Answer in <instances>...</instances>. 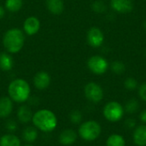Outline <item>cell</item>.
I'll list each match as a JSON object with an SVG mask.
<instances>
[{
	"label": "cell",
	"mask_w": 146,
	"mask_h": 146,
	"mask_svg": "<svg viewBox=\"0 0 146 146\" xmlns=\"http://www.w3.org/2000/svg\"><path fill=\"white\" fill-rule=\"evenodd\" d=\"M102 128L100 124L96 121H86L80 124L78 129L80 137L87 142L96 140L101 134Z\"/></svg>",
	"instance_id": "cell-4"
},
{
	"label": "cell",
	"mask_w": 146,
	"mask_h": 146,
	"mask_svg": "<svg viewBox=\"0 0 146 146\" xmlns=\"http://www.w3.org/2000/svg\"><path fill=\"white\" fill-rule=\"evenodd\" d=\"M125 110L123 106L118 102L108 103L103 110V115L104 118L110 122H117L122 119Z\"/></svg>",
	"instance_id": "cell-5"
},
{
	"label": "cell",
	"mask_w": 146,
	"mask_h": 146,
	"mask_svg": "<svg viewBox=\"0 0 146 146\" xmlns=\"http://www.w3.org/2000/svg\"><path fill=\"white\" fill-rule=\"evenodd\" d=\"M18 126H17V123L15 121L12 120V119H9L6 121L5 123V128L9 132V133H14L16 131Z\"/></svg>",
	"instance_id": "cell-27"
},
{
	"label": "cell",
	"mask_w": 146,
	"mask_h": 146,
	"mask_svg": "<svg viewBox=\"0 0 146 146\" xmlns=\"http://www.w3.org/2000/svg\"><path fill=\"white\" fill-rule=\"evenodd\" d=\"M92 9H93L95 12H98V13H103V12H104L105 9H106L105 4H104V2L101 1V0L95 1V2L92 3Z\"/></svg>",
	"instance_id": "cell-25"
},
{
	"label": "cell",
	"mask_w": 146,
	"mask_h": 146,
	"mask_svg": "<svg viewBox=\"0 0 146 146\" xmlns=\"http://www.w3.org/2000/svg\"><path fill=\"white\" fill-rule=\"evenodd\" d=\"M38 133L35 127H27L22 132V139L27 144H33L38 139Z\"/></svg>",
	"instance_id": "cell-16"
},
{
	"label": "cell",
	"mask_w": 146,
	"mask_h": 146,
	"mask_svg": "<svg viewBox=\"0 0 146 146\" xmlns=\"http://www.w3.org/2000/svg\"><path fill=\"white\" fill-rule=\"evenodd\" d=\"M4 15V9L0 6V19Z\"/></svg>",
	"instance_id": "cell-31"
},
{
	"label": "cell",
	"mask_w": 146,
	"mask_h": 146,
	"mask_svg": "<svg viewBox=\"0 0 146 146\" xmlns=\"http://www.w3.org/2000/svg\"><path fill=\"white\" fill-rule=\"evenodd\" d=\"M22 0H6L5 7L11 12H16L21 9Z\"/></svg>",
	"instance_id": "cell-22"
},
{
	"label": "cell",
	"mask_w": 146,
	"mask_h": 146,
	"mask_svg": "<svg viewBox=\"0 0 146 146\" xmlns=\"http://www.w3.org/2000/svg\"><path fill=\"white\" fill-rule=\"evenodd\" d=\"M87 66L93 74H103L107 71L109 64L104 57L99 56H93L89 58L87 62Z\"/></svg>",
	"instance_id": "cell-7"
},
{
	"label": "cell",
	"mask_w": 146,
	"mask_h": 146,
	"mask_svg": "<svg viewBox=\"0 0 146 146\" xmlns=\"http://www.w3.org/2000/svg\"><path fill=\"white\" fill-rule=\"evenodd\" d=\"M111 70L116 74H121L126 70V66L122 62L120 61H115L111 64Z\"/></svg>",
	"instance_id": "cell-23"
},
{
	"label": "cell",
	"mask_w": 146,
	"mask_h": 146,
	"mask_svg": "<svg viewBox=\"0 0 146 146\" xmlns=\"http://www.w3.org/2000/svg\"><path fill=\"white\" fill-rule=\"evenodd\" d=\"M139 95L143 101L146 102V83L141 85L139 88Z\"/></svg>",
	"instance_id": "cell-29"
},
{
	"label": "cell",
	"mask_w": 146,
	"mask_h": 146,
	"mask_svg": "<svg viewBox=\"0 0 146 146\" xmlns=\"http://www.w3.org/2000/svg\"><path fill=\"white\" fill-rule=\"evenodd\" d=\"M85 96L86 98L94 104L99 103L104 98V91L102 87L94 82H90L85 86Z\"/></svg>",
	"instance_id": "cell-6"
},
{
	"label": "cell",
	"mask_w": 146,
	"mask_h": 146,
	"mask_svg": "<svg viewBox=\"0 0 146 146\" xmlns=\"http://www.w3.org/2000/svg\"><path fill=\"white\" fill-rule=\"evenodd\" d=\"M82 118H83V115H82L81 112L77 110H73L69 115L70 121L73 124H80L82 121Z\"/></svg>",
	"instance_id": "cell-24"
},
{
	"label": "cell",
	"mask_w": 146,
	"mask_h": 146,
	"mask_svg": "<svg viewBox=\"0 0 146 146\" xmlns=\"http://www.w3.org/2000/svg\"><path fill=\"white\" fill-rule=\"evenodd\" d=\"M78 134L73 129H65L60 133L58 141L62 145H71L77 140Z\"/></svg>",
	"instance_id": "cell-10"
},
{
	"label": "cell",
	"mask_w": 146,
	"mask_h": 146,
	"mask_svg": "<svg viewBox=\"0 0 146 146\" xmlns=\"http://www.w3.org/2000/svg\"><path fill=\"white\" fill-rule=\"evenodd\" d=\"M104 39V34L98 27H92L87 33V41L92 47L98 48L101 46Z\"/></svg>",
	"instance_id": "cell-8"
},
{
	"label": "cell",
	"mask_w": 146,
	"mask_h": 146,
	"mask_svg": "<svg viewBox=\"0 0 146 146\" xmlns=\"http://www.w3.org/2000/svg\"><path fill=\"white\" fill-rule=\"evenodd\" d=\"M139 119H140V121H141L143 123L146 124V110H143V111L140 113V115H139Z\"/></svg>",
	"instance_id": "cell-30"
},
{
	"label": "cell",
	"mask_w": 146,
	"mask_h": 146,
	"mask_svg": "<svg viewBox=\"0 0 146 146\" xmlns=\"http://www.w3.org/2000/svg\"><path fill=\"white\" fill-rule=\"evenodd\" d=\"M33 113L29 106L21 105L17 110V119L21 123H28L33 119Z\"/></svg>",
	"instance_id": "cell-15"
},
{
	"label": "cell",
	"mask_w": 146,
	"mask_h": 146,
	"mask_svg": "<svg viewBox=\"0 0 146 146\" xmlns=\"http://www.w3.org/2000/svg\"><path fill=\"white\" fill-rule=\"evenodd\" d=\"M47 9L54 15H60L62 13L64 4L62 0H46Z\"/></svg>",
	"instance_id": "cell-18"
},
{
	"label": "cell",
	"mask_w": 146,
	"mask_h": 146,
	"mask_svg": "<svg viewBox=\"0 0 146 146\" xmlns=\"http://www.w3.org/2000/svg\"><path fill=\"white\" fill-rule=\"evenodd\" d=\"M33 84L35 87L38 90L46 89L50 84V77L49 74L44 71H40L37 73L33 78Z\"/></svg>",
	"instance_id": "cell-9"
},
{
	"label": "cell",
	"mask_w": 146,
	"mask_h": 146,
	"mask_svg": "<svg viewBox=\"0 0 146 146\" xmlns=\"http://www.w3.org/2000/svg\"><path fill=\"white\" fill-rule=\"evenodd\" d=\"M144 27H145V28L146 29V21H145V23H144Z\"/></svg>",
	"instance_id": "cell-33"
},
{
	"label": "cell",
	"mask_w": 146,
	"mask_h": 146,
	"mask_svg": "<svg viewBox=\"0 0 146 146\" xmlns=\"http://www.w3.org/2000/svg\"><path fill=\"white\" fill-rule=\"evenodd\" d=\"M24 35L20 29H10L4 34L3 45L5 49L10 53H16L20 51L24 44Z\"/></svg>",
	"instance_id": "cell-3"
},
{
	"label": "cell",
	"mask_w": 146,
	"mask_h": 146,
	"mask_svg": "<svg viewBox=\"0 0 146 146\" xmlns=\"http://www.w3.org/2000/svg\"><path fill=\"white\" fill-rule=\"evenodd\" d=\"M110 6L114 10L120 13H129L133 9L132 0H111Z\"/></svg>",
	"instance_id": "cell-11"
},
{
	"label": "cell",
	"mask_w": 146,
	"mask_h": 146,
	"mask_svg": "<svg viewBox=\"0 0 146 146\" xmlns=\"http://www.w3.org/2000/svg\"><path fill=\"white\" fill-rule=\"evenodd\" d=\"M22 146H33L32 144H26V145H24Z\"/></svg>",
	"instance_id": "cell-32"
},
{
	"label": "cell",
	"mask_w": 146,
	"mask_h": 146,
	"mask_svg": "<svg viewBox=\"0 0 146 146\" xmlns=\"http://www.w3.org/2000/svg\"><path fill=\"white\" fill-rule=\"evenodd\" d=\"M13 111V101L9 97H2L0 98V117L7 118Z\"/></svg>",
	"instance_id": "cell-12"
},
{
	"label": "cell",
	"mask_w": 146,
	"mask_h": 146,
	"mask_svg": "<svg viewBox=\"0 0 146 146\" xmlns=\"http://www.w3.org/2000/svg\"><path fill=\"white\" fill-rule=\"evenodd\" d=\"M19 137L14 133H6L0 138V146H21Z\"/></svg>",
	"instance_id": "cell-17"
},
{
	"label": "cell",
	"mask_w": 146,
	"mask_h": 146,
	"mask_svg": "<svg viewBox=\"0 0 146 146\" xmlns=\"http://www.w3.org/2000/svg\"><path fill=\"white\" fill-rule=\"evenodd\" d=\"M139 109V101L136 99V98H131L129 99L126 104H125V107H124V110L125 112H127V114H135Z\"/></svg>",
	"instance_id": "cell-21"
},
{
	"label": "cell",
	"mask_w": 146,
	"mask_h": 146,
	"mask_svg": "<svg viewBox=\"0 0 146 146\" xmlns=\"http://www.w3.org/2000/svg\"><path fill=\"white\" fill-rule=\"evenodd\" d=\"M136 121L133 118H127V120H125L124 121V126L126 128L131 130V129H134L136 127Z\"/></svg>",
	"instance_id": "cell-28"
},
{
	"label": "cell",
	"mask_w": 146,
	"mask_h": 146,
	"mask_svg": "<svg viewBox=\"0 0 146 146\" xmlns=\"http://www.w3.org/2000/svg\"><path fill=\"white\" fill-rule=\"evenodd\" d=\"M145 54H146V51H145Z\"/></svg>",
	"instance_id": "cell-34"
},
{
	"label": "cell",
	"mask_w": 146,
	"mask_h": 146,
	"mask_svg": "<svg viewBox=\"0 0 146 146\" xmlns=\"http://www.w3.org/2000/svg\"><path fill=\"white\" fill-rule=\"evenodd\" d=\"M133 142L138 146H146V125H140L134 128Z\"/></svg>",
	"instance_id": "cell-13"
},
{
	"label": "cell",
	"mask_w": 146,
	"mask_h": 146,
	"mask_svg": "<svg viewBox=\"0 0 146 146\" xmlns=\"http://www.w3.org/2000/svg\"><path fill=\"white\" fill-rule=\"evenodd\" d=\"M106 146H126V141L121 135L114 133L108 138Z\"/></svg>",
	"instance_id": "cell-20"
},
{
	"label": "cell",
	"mask_w": 146,
	"mask_h": 146,
	"mask_svg": "<svg viewBox=\"0 0 146 146\" xmlns=\"http://www.w3.org/2000/svg\"><path fill=\"white\" fill-rule=\"evenodd\" d=\"M124 86L130 91L135 90L138 87V82L133 78H127L124 82Z\"/></svg>",
	"instance_id": "cell-26"
},
{
	"label": "cell",
	"mask_w": 146,
	"mask_h": 146,
	"mask_svg": "<svg viewBox=\"0 0 146 146\" xmlns=\"http://www.w3.org/2000/svg\"><path fill=\"white\" fill-rule=\"evenodd\" d=\"M9 97L15 103H25L31 93L29 84L22 79H16L10 82L8 87Z\"/></svg>",
	"instance_id": "cell-2"
},
{
	"label": "cell",
	"mask_w": 146,
	"mask_h": 146,
	"mask_svg": "<svg viewBox=\"0 0 146 146\" xmlns=\"http://www.w3.org/2000/svg\"><path fill=\"white\" fill-rule=\"evenodd\" d=\"M32 121L38 130L44 133H50L57 126V118L55 113L45 109L36 111L33 115Z\"/></svg>",
	"instance_id": "cell-1"
},
{
	"label": "cell",
	"mask_w": 146,
	"mask_h": 146,
	"mask_svg": "<svg viewBox=\"0 0 146 146\" xmlns=\"http://www.w3.org/2000/svg\"><path fill=\"white\" fill-rule=\"evenodd\" d=\"M14 61L7 53L0 54V68L3 71H9L13 68Z\"/></svg>",
	"instance_id": "cell-19"
},
{
	"label": "cell",
	"mask_w": 146,
	"mask_h": 146,
	"mask_svg": "<svg viewBox=\"0 0 146 146\" xmlns=\"http://www.w3.org/2000/svg\"><path fill=\"white\" fill-rule=\"evenodd\" d=\"M40 27V22L38 18L34 16H31L27 18L24 22V30L27 34L33 35L38 33Z\"/></svg>",
	"instance_id": "cell-14"
}]
</instances>
